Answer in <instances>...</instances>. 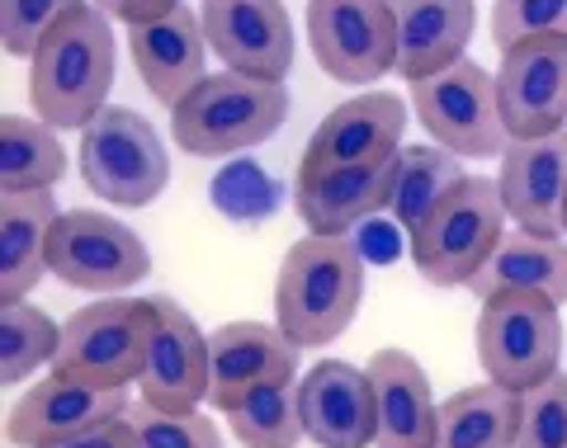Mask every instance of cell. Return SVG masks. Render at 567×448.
I'll return each instance as SVG.
<instances>
[{
    "instance_id": "1",
    "label": "cell",
    "mask_w": 567,
    "mask_h": 448,
    "mask_svg": "<svg viewBox=\"0 0 567 448\" xmlns=\"http://www.w3.org/2000/svg\"><path fill=\"white\" fill-rule=\"evenodd\" d=\"M114 76H118L114 20L91 0H81L29 58V104L58 133L85 128L100 110H110Z\"/></svg>"
},
{
    "instance_id": "2",
    "label": "cell",
    "mask_w": 567,
    "mask_h": 448,
    "mask_svg": "<svg viewBox=\"0 0 567 448\" xmlns=\"http://www.w3.org/2000/svg\"><path fill=\"white\" fill-rule=\"evenodd\" d=\"M364 250L354 237H317L284 250L275 279V326L298 350H322L350 331L364 302Z\"/></svg>"
},
{
    "instance_id": "3",
    "label": "cell",
    "mask_w": 567,
    "mask_h": 448,
    "mask_svg": "<svg viewBox=\"0 0 567 448\" xmlns=\"http://www.w3.org/2000/svg\"><path fill=\"white\" fill-rule=\"evenodd\" d=\"M289 118V90L284 81H256L241 71L204 76L171 110V137L189 156H237L270 142Z\"/></svg>"
},
{
    "instance_id": "4",
    "label": "cell",
    "mask_w": 567,
    "mask_h": 448,
    "mask_svg": "<svg viewBox=\"0 0 567 448\" xmlns=\"http://www.w3.org/2000/svg\"><path fill=\"white\" fill-rule=\"evenodd\" d=\"M506 231H511V212L502 199V185L487 175H468L412 231V264L435 289H468Z\"/></svg>"
},
{
    "instance_id": "5",
    "label": "cell",
    "mask_w": 567,
    "mask_h": 448,
    "mask_svg": "<svg viewBox=\"0 0 567 448\" xmlns=\"http://www.w3.org/2000/svg\"><path fill=\"white\" fill-rule=\"evenodd\" d=\"M76 160L85 189H95L114 208H147L171 185V156L162 147V133L118 104L100 110L81 128Z\"/></svg>"
},
{
    "instance_id": "6",
    "label": "cell",
    "mask_w": 567,
    "mask_h": 448,
    "mask_svg": "<svg viewBox=\"0 0 567 448\" xmlns=\"http://www.w3.org/2000/svg\"><path fill=\"white\" fill-rule=\"evenodd\" d=\"M563 316L544 293H496L477 312V364L492 383L529 392L558 373Z\"/></svg>"
},
{
    "instance_id": "7",
    "label": "cell",
    "mask_w": 567,
    "mask_h": 448,
    "mask_svg": "<svg viewBox=\"0 0 567 448\" xmlns=\"http://www.w3.org/2000/svg\"><path fill=\"white\" fill-rule=\"evenodd\" d=\"M156 331V308L152 298H118L110 293L104 302L71 312L62 321V345H58V373L71 378L100 383V387H128L142 378Z\"/></svg>"
},
{
    "instance_id": "8",
    "label": "cell",
    "mask_w": 567,
    "mask_h": 448,
    "mask_svg": "<svg viewBox=\"0 0 567 448\" xmlns=\"http://www.w3.org/2000/svg\"><path fill=\"white\" fill-rule=\"evenodd\" d=\"M48 269L66 289L81 293H123L152 274V250L133 227H123L114 212L76 208L62 212L48 241Z\"/></svg>"
},
{
    "instance_id": "9",
    "label": "cell",
    "mask_w": 567,
    "mask_h": 448,
    "mask_svg": "<svg viewBox=\"0 0 567 448\" xmlns=\"http://www.w3.org/2000/svg\"><path fill=\"white\" fill-rule=\"evenodd\" d=\"M412 104L421 128L454 156H502L511 142L502 104H496V76L468 58L412 81Z\"/></svg>"
},
{
    "instance_id": "10",
    "label": "cell",
    "mask_w": 567,
    "mask_h": 448,
    "mask_svg": "<svg viewBox=\"0 0 567 448\" xmlns=\"http://www.w3.org/2000/svg\"><path fill=\"white\" fill-rule=\"evenodd\" d=\"M308 48L341 85H374L398 71L393 0H308Z\"/></svg>"
},
{
    "instance_id": "11",
    "label": "cell",
    "mask_w": 567,
    "mask_h": 448,
    "mask_svg": "<svg viewBox=\"0 0 567 448\" xmlns=\"http://www.w3.org/2000/svg\"><path fill=\"white\" fill-rule=\"evenodd\" d=\"M128 406H133L128 387H100V383H85V378H71V373L52 368L48 378H39L10 406L6 439L20 448H52V444L85 435V429L123 420Z\"/></svg>"
},
{
    "instance_id": "12",
    "label": "cell",
    "mask_w": 567,
    "mask_h": 448,
    "mask_svg": "<svg viewBox=\"0 0 567 448\" xmlns=\"http://www.w3.org/2000/svg\"><path fill=\"white\" fill-rule=\"evenodd\" d=\"M496 104L511 137H548L567 128V39H529L502 52Z\"/></svg>"
},
{
    "instance_id": "13",
    "label": "cell",
    "mask_w": 567,
    "mask_h": 448,
    "mask_svg": "<svg viewBox=\"0 0 567 448\" xmlns=\"http://www.w3.org/2000/svg\"><path fill=\"white\" fill-rule=\"evenodd\" d=\"M208 48L227 71L284 81L293 66V20L284 0H204Z\"/></svg>"
},
{
    "instance_id": "14",
    "label": "cell",
    "mask_w": 567,
    "mask_h": 448,
    "mask_svg": "<svg viewBox=\"0 0 567 448\" xmlns=\"http://www.w3.org/2000/svg\"><path fill=\"white\" fill-rule=\"evenodd\" d=\"M152 308H156V331L137 392L156 410L189 416V410H199V402H208V368H213L208 335L175 298H152Z\"/></svg>"
},
{
    "instance_id": "15",
    "label": "cell",
    "mask_w": 567,
    "mask_h": 448,
    "mask_svg": "<svg viewBox=\"0 0 567 448\" xmlns=\"http://www.w3.org/2000/svg\"><path fill=\"white\" fill-rule=\"evenodd\" d=\"M402 133H406V104L393 90H369L317 123V133L308 142L303 160H298V179L322 175V170H341V166H369L402 152Z\"/></svg>"
},
{
    "instance_id": "16",
    "label": "cell",
    "mask_w": 567,
    "mask_h": 448,
    "mask_svg": "<svg viewBox=\"0 0 567 448\" xmlns=\"http://www.w3.org/2000/svg\"><path fill=\"white\" fill-rule=\"evenodd\" d=\"M496 185L511 222L544 237H563V212H567V128L548 137H511L506 152L496 156Z\"/></svg>"
},
{
    "instance_id": "17",
    "label": "cell",
    "mask_w": 567,
    "mask_h": 448,
    "mask_svg": "<svg viewBox=\"0 0 567 448\" xmlns=\"http://www.w3.org/2000/svg\"><path fill=\"white\" fill-rule=\"evenodd\" d=\"M208 406L233 410L251 392L298 378V345L265 321H227L208 335Z\"/></svg>"
},
{
    "instance_id": "18",
    "label": "cell",
    "mask_w": 567,
    "mask_h": 448,
    "mask_svg": "<svg viewBox=\"0 0 567 448\" xmlns=\"http://www.w3.org/2000/svg\"><path fill=\"white\" fill-rule=\"evenodd\" d=\"M303 429L317 448H374V383L369 368L322 358L298 378Z\"/></svg>"
},
{
    "instance_id": "19",
    "label": "cell",
    "mask_w": 567,
    "mask_h": 448,
    "mask_svg": "<svg viewBox=\"0 0 567 448\" xmlns=\"http://www.w3.org/2000/svg\"><path fill=\"white\" fill-rule=\"evenodd\" d=\"M128 52L147 95L156 104L175 110L194 85L208 76V33H204V14H194L189 6H175L171 14L152 24H133L128 29Z\"/></svg>"
},
{
    "instance_id": "20",
    "label": "cell",
    "mask_w": 567,
    "mask_h": 448,
    "mask_svg": "<svg viewBox=\"0 0 567 448\" xmlns=\"http://www.w3.org/2000/svg\"><path fill=\"white\" fill-rule=\"evenodd\" d=\"M393 175H398V152L369 166H341L298 179L293 204L298 218L317 237H350L360 222L379 218L393 204Z\"/></svg>"
},
{
    "instance_id": "21",
    "label": "cell",
    "mask_w": 567,
    "mask_h": 448,
    "mask_svg": "<svg viewBox=\"0 0 567 448\" xmlns=\"http://www.w3.org/2000/svg\"><path fill=\"white\" fill-rule=\"evenodd\" d=\"M369 383H374V444L379 448H435L440 406L425 368L406 350H379L369 358Z\"/></svg>"
},
{
    "instance_id": "22",
    "label": "cell",
    "mask_w": 567,
    "mask_h": 448,
    "mask_svg": "<svg viewBox=\"0 0 567 448\" xmlns=\"http://www.w3.org/2000/svg\"><path fill=\"white\" fill-rule=\"evenodd\" d=\"M398 20V76L425 81L464 62L477 29L473 0H393Z\"/></svg>"
},
{
    "instance_id": "23",
    "label": "cell",
    "mask_w": 567,
    "mask_h": 448,
    "mask_svg": "<svg viewBox=\"0 0 567 448\" xmlns=\"http://www.w3.org/2000/svg\"><path fill=\"white\" fill-rule=\"evenodd\" d=\"M52 189L0 194V302H24L48 269V241L58 227Z\"/></svg>"
},
{
    "instance_id": "24",
    "label": "cell",
    "mask_w": 567,
    "mask_h": 448,
    "mask_svg": "<svg viewBox=\"0 0 567 448\" xmlns=\"http://www.w3.org/2000/svg\"><path fill=\"white\" fill-rule=\"evenodd\" d=\"M468 293L477 302L496 298V293H544L563 308L567 302V241L544 237V231L511 227L502 246L492 250V260L473 274Z\"/></svg>"
},
{
    "instance_id": "25",
    "label": "cell",
    "mask_w": 567,
    "mask_h": 448,
    "mask_svg": "<svg viewBox=\"0 0 567 448\" xmlns=\"http://www.w3.org/2000/svg\"><path fill=\"white\" fill-rule=\"evenodd\" d=\"M520 439V392L502 383H477L440 402L435 448H516Z\"/></svg>"
},
{
    "instance_id": "26",
    "label": "cell",
    "mask_w": 567,
    "mask_h": 448,
    "mask_svg": "<svg viewBox=\"0 0 567 448\" xmlns=\"http://www.w3.org/2000/svg\"><path fill=\"white\" fill-rule=\"evenodd\" d=\"M468 179L464 156H454L450 147H402L398 152V175H393V204H388V218H393L406 237L431 218V212L450 199V194Z\"/></svg>"
},
{
    "instance_id": "27",
    "label": "cell",
    "mask_w": 567,
    "mask_h": 448,
    "mask_svg": "<svg viewBox=\"0 0 567 448\" xmlns=\"http://www.w3.org/2000/svg\"><path fill=\"white\" fill-rule=\"evenodd\" d=\"M66 175V147L52 123L6 114L0 118V194L52 189Z\"/></svg>"
},
{
    "instance_id": "28",
    "label": "cell",
    "mask_w": 567,
    "mask_h": 448,
    "mask_svg": "<svg viewBox=\"0 0 567 448\" xmlns=\"http://www.w3.org/2000/svg\"><path fill=\"white\" fill-rule=\"evenodd\" d=\"M223 416L241 448H298L308 439L303 406H298V378L260 387L251 397H241L233 410H223Z\"/></svg>"
},
{
    "instance_id": "29",
    "label": "cell",
    "mask_w": 567,
    "mask_h": 448,
    "mask_svg": "<svg viewBox=\"0 0 567 448\" xmlns=\"http://www.w3.org/2000/svg\"><path fill=\"white\" fill-rule=\"evenodd\" d=\"M62 326L33 302H0V383H24L58 364Z\"/></svg>"
},
{
    "instance_id": "30",
    "label": "cell",
    "mask_w": 567,
    "mask_h": 448,
    "mask_svg": "<svg viewBox=\"0 0 567 448\" xmlns=\"http://www.w3.org/2000/svg\"><path fill=\"white\" fill-rule=\"evenodd\" d=\"M213 208L233 222H260L279 208V179L270 170H260L256 160H227L213 175Z\"/></svg>"
},
{
    "instance_id": "31",
    "label": "cell",
    "mask_w": 567,
    "mask_h": 448,
    "mask_svg": "<svg viewBox=\"0 0 567 448\" xmlns=\"http://www.w3.org/2000/svg\"><path fill=\"white\" fill-rule=\"evenodd\" d=\"M529 39H567V0H492V43L506 52Z\"/></svg>"
},
{
    "instance_id": "32",
    "label": "cell",
    "mask_w": 567,
    "mask_h": 448,
    "mask_svg": "<svg viewBox=\"0 0 567 448\" xmlns=\"http://www.w3.org/2000/svg\"><path fill=\"white\" fill-rule=\"evenodd\" d=\"M516 448H567V373L520 392V439Z\"/></svg>"
},
{
    "instance_id": "33",
    "label": "cell",
    "mask_w": 567,
    "mask_h": 448,
    "mask_svg": "<svg viewBox=\"0 0 567 448\" xmlns=\"http://www.w3.org/2000/svg\"><path fill=\"white\" fill-rule=\"evenodd\" d=\"M128 420L137 429V444L142 448H223V429L218 420L199 416H171V410H156V406H128Z\"/></svg>"
},
{
    "instance_id": "34",
    "label": "cell",
    "mask_w": 567,
    "mask_h": 448,
    "mask_svg": "<svg viewBox=\"0 0 567 448\" xmlns=\"http://www.w3.org/2000/svg\"><path fill=\"white\" fill-rule=\"evenodd\" d=\"M81 0H0V43L10 58H33Z\"/></svg>"
},
{
    "instance_id": "35",
    "label": "cell",
    "mask_w": 567,
    "mask_h": 448,
    "mask_svg": "<svg viewBox=\"0 0 567 448\" xmlns=\"http://www.w3.org/2000/svg\"><path fill=\"white\" fill-rule=\"evenodd\" d=\"M91 6H100L114 24L133 29V24H152V20H162V14H171L175 6H185V0H91Z\"/></svg>"
},
{
    "instance_id": "36",
    "label": "cell",
    "mask_w": 567,
    "mask_h": 448,
    "mask_svg": "<svg viewBox=\"0 0 567 448\" xmlns=\"http://www.w3.org/2000/svg\"><path fill=\"white\" fill-rule=\"evenodd\" d=\"M52 448H142V444H137L133 420L123 416V420H110V425H100V429H85V435L66 439V444H52Z\"/></svg>"
},
{
    "instance_id": "37",
    "label": "cell",
    "mask_w": 567,
    "mask_h": 448,
    "mask_svg": "<svg viewBox=\"0 0 567 448\" xmlns=\"http://www.w3.org/2000/svg\"><path fill=\"white\" fill-rule=\"evenodd\" d=\"M563 231H567V212H563Z\"/></svg>"
}]
</instances>
